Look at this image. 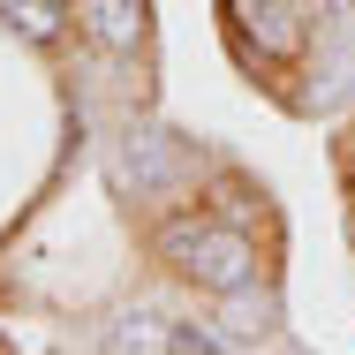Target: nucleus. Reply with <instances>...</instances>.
Returning a JSON list of instances; mask_svg holds the SVG:
<instances>
[{"instance_id": "obj_2", "label": "nucleus", "mask_w": 355, "mask_h": 355, "mask_svg": "<svg viewBox=\"0 0 355 355\" xmlns=\"http://www.w3.org/2000/svg\"><path fill=\"white\" fill-rule=\"evenodd\" d=\"M227 15H234V31H242L265 61L302 53V8H295V0H227Z\"/></svg>"}, {"instance_id": "obj_4", "label": "nucleus", "mask_w": 355, "mask_h": 355, "mask_svg": "<svg viewBox=\"0 0 355 355\" xmlns=\"http://www.w3.org/2000/svg\"><path fill=\"white\" fill-rule=\"evenodd\" d=\"M129 151H137V159H129V189H137V197H159V189L182 174V151H174V137H159V129H137Z\"/></svg>"}, {"instance_id": "obj_6", "label": "nucleus", "mask_w": 355, "mask_h": 355, "mask_svg": "<svg viewBox=\"0 0 355 355\" xmlns=\"http://www.w3.org/2000/svg\"><path fill=\"white\" fill-rule=\"evenodd\" d=\"M0 23H15L31 46H53L61 38V0H0Z\"/></svg>"}, {"instance_id": "obj_7", "label": "nucleus", "mask_w": 355, "mask_h": 355, "mask_svg": "<svg viewBox=\"0 0 355 355\" xmlns=\"http://www.w3.org/2000/svg\"><path fill=\"white\" fill-rule=\"evenodd\" d=\"M174 348H182V355H219L227 333H219V325H174Z\"/></svg>"}, {"instance_id": "obj_5", "label": "nucleus", "mask_w": 355, "mask_h": 355, "mask_svg": "<svg viewBox=\"0 0 355 355\" xmlns=\"http://www.w3.org/2000/svg\"><path fill=\"white\" fill-rule=\"evenodd\" d=\"M106 348H144V355H159V348H174V318H159V310H121L114 318V333H106Z\"/></svg>"}, {"instance_id": "obj_3", "label": "nucleus", "mask_w": 355, "mask_h": 355, "mask_svg": "<svg viewBox=\"0 0 355 355\" xmlns=\"http://www.w3.org/2000/svg\"><path fill=\"white\" fill-rule=\"evenodd\" d=\"M76 23L98 53H144L151 38V8L144 0H76Z\"/></svg>"}, {"instance_id": "obj_1", "label": "nucleus", "mask_w": 355, "mask_h": 355, "mask_svg": "<svg viewBox=\"0 0 355 355\" xmlns=\"http://www.w3.org/2000/svg\"><path fill=\"white\" fill-rule=\"evenodd\" d=\"M159 250L205 287V295H250L257 287V242L234 219H166Z\"/></svg>"}]
</instances>
